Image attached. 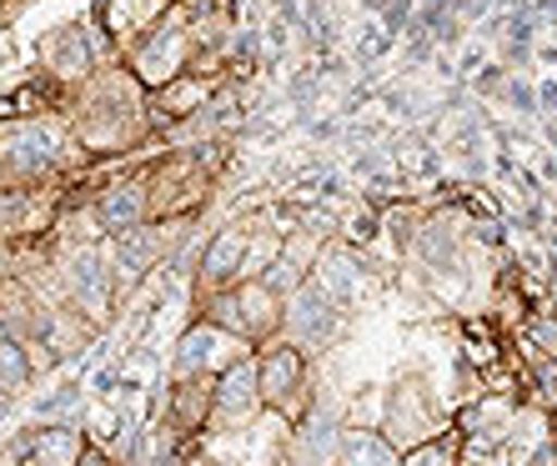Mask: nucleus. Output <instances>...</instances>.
<instances>
[{
  "instance_id": "17",
  "label": "nucleus",
  "mask_w": 557,
  "mask_h": 466,
  "mask_svg": "<svg viewBox=\"0 0 557 466\" xmlns=\"http://www.w3.org/2000/svg\"><path fill=\"white\" fill-rule=\"evenodd\" d=\"M81 466H111L106 456H81Z\"/></svg>"
},
{
  "instance_id": "6",
  "label": "nucleus",
  "mask_w": 557,
  "mask_h": 466,
  "mask_svg": "<svg viewBox=\"0 0 557 466\" xmlns=\"http://www.w3.org/2000/svg\"><path fill=\"white\" fill-rule=\"evenodd\" d=\"M242 251H247L242 231H221L216 241H211V251H207V276L211 281H226V276L242 266Z\"/></svg>"
},
{
  "instance_id": "8",
  "label": "nucleus",
  "mask_w": 557,
  "mask_h": 466,
  "mask_svg": "<svg viewBox=\"0 0 557 466\" xmlns=\"http://www.w3.org/2000/svg\"><path fill=\"white\" fill-rule=\"evenodd\" d=\"M326 452H332V421H307L301 427V456H297V466H322L326 462Z\"/></svg>"
},
{
  "instance_id": "13",
  "label": "nucleus",
  "mask_w": 557,
  "mask_h": 466,
  "mask_svg": "<svg viewBox=\"0 0 557 466\" xmlns=\"http://www.w3.org/2000/svg\"><path fill=\"white\" fill-rule=\"evenodd\" d=\"M76 402H81V381H65L61 391L40 396V402H36V416H61L65 406H76Z\"/></svg>"
},
{
  "instance_id": "5",
  "label": "nucleus",
  "mask_w": 557,
  "mask_h": 466,
  "mask_svg": "<svg viewBox=\"0 0 557 466\" xmlns=\"http://www.w3.org/2000/svg\"><path fill=\"white\" fill-rule=\"evenodd\" d=\"M216 341H226V337H216V331H191V337L182 341V356H176V376H196V371H207L211 362H216Z\"/></svg>"
},
{
  "instance_id": "14",
  "label": "nucleus",
  "mask_w": 557,
  "mask_h": 466,
  "mask_svg": "<svg viewBox=\"0 0 557 466\" xmlns=\"http://www.w3.org/2000/svg\"><path fill=\"white\" fill-rule=\"evenodd\" d=\"M407 466H453V452H447V446H417V452L407 456Z\"/></svg>"
},
{
  "instance_id": "4",
  "label": "nucleus",
  "mask_w": 557,
  "mask_h": 466,
  "mask_svg": "<svg viewBox=\"0 0 557 466\" xmlns=\"http://www.w3.org/2000/svg\"><path fill=\"white\" fill-rule=\"evenodd\" d=\"M257 402H261V391H257V376H251V366H236V371H226V387H221V416H247Z\"/></svg>"
},
{
  "instance_id": "16",
  "label": "nucleus",
  "mask_w": 557,
  "mask_h": 466,
  "mask_svg": "<svg viewBox=\"0 0 557 466\" xmlns=\"http://www.w3.org/2000/svg\"><path fill=\"white\" fill-rule=\"evenodd\" d=\"M537 101H543V111H553V116H557V86H553V80L537 91Z\"/></svg>"
},
{
  "instance_id": "11",
  "label": "nucleus",
  "mask_w": 557,
  "mask_h": 466,
  "mask_svg": "<svg viewBox=\"0 0 557 466\" xmlns=\"http://www.w3.org/2000/svg\"><path fill=\"white\" fill-rule=\"evenodd\" d=\"M26 376H30V366H26V356H21V347H15V341H0V387L5 391L26 387Z\"/></svg>"
},
{
  "instance_id": "15",
  "label": "nucleus",
  "mask_w": 557,
  "mask_h": 466,
  "mask_svg": "<svg viewBox=\"0 0 557 466\" xmlns=\"http://www.w3.org/2000/svg\"><path fill=\"white\" fill-rule=\"evenodd\" d=\"M507 96H512V105H518L522 116H532V111H537V91H532V86H522V80H507Z\"/></svg>"
},
{
  "instance_id": "3",
  "label": "nucleus",
  "mask_w": 557,
  "mask_h": 466,
  "mask_svg": "<svg viewBox=\"0 0 557 466\" xmlns=\"http://www.w3.org/2000/svg\"><path fill=\"white\" fill-rule=\"evenodd\" d=\"M297 387H301V356L292 347L272 351V356H267V366H261V376H257L261 402H282V396H292Z\"/></svg>"
},
{
  "instance_id": "9",
  "label": "nucleus",
  "mask_w": 557,
  "mask_h": 466,
  "mask_svg": "<svg viewBox=\"0 0 557 466\" xmlns=\"http://www.w3.org/2000/svg\"><path fill=\"white\" fill-rule=\"evenodd\" d=\"M347 462L351 466H392V452L367 431H351L347 437Z\"/></svg>"
},
{
  "instance_id": "10",
  "label": "nucleus",
  "mask_w": 557,
  "mask_h": 466,
  "mask_svg": "<svg viewBox=\"0 0 557 466\" xmlns=\"http://www.w3.org/2000/svg\"><path fill=\"white\" fill-rule=\"evenodd\" d=\"M146 261H151V241H146V236H131L116 256V281H136V276L146 272Z\"/></svg>"
},
{
  "instance_id": "12",
  "label": "nucleus",
  "mask_w": 557,
  "mask_h": 466,
  "mask_svg": "<svg viewBox=\"0 0 557 466\" xmlns=\"http://www.w3.org/2000/svg\"><path fill=\"white\" fill-rule=\"evenodd\" d=\"M76 286L86 291V301H91V311H101V297H106V276H101V261L81 256L76 261Z\"/></svg>"
},
{
  "instance_id": "2",
  "label": "nucleus",
  "mask_w": 557,
  "mask_h": 466,
  "mask_svg": "<svg viewBox=\"0 0 557 466\" xmlns=\"http://www.w3.org/2000/svg\"><path fill=\"white\" fill-rule=\"evenodd\" d=\"M286 322H292V331H297L301 341H322L326 326H332V297H326L322 286H307L292 306H286Z\"/></svg>"
},
{
  "instance_id": "7",
  "label": "nucleus",
  "mask_w": 557,
  "mask_h": 466,
  "mask_svg": "<svg viewBox=\"0 0 557 466\" xmlns=\"http://www.w3.org/2000/svg\"><path fill=\"white\" fill-rule=\"evenodd\" d=\"M136 216H141V191H111L101 201V221L111 231H136Z\"/></svg>"
},
{
  "instance_id": "1",
  "label": "nucleus",
  "mask_w": 557,
  "mask_h": 466,
  "mask_svg": "<svg viewBox=\"0 0 557 466\" xmlns=\"http://www.w3.org/2000/svg\"><path fill=\"white\" fill-rule=\"evenodd\" d=\"M15 462L26 466H81V431L76 427H40L11 446Z\"/></svg>"
}]
</instances>
